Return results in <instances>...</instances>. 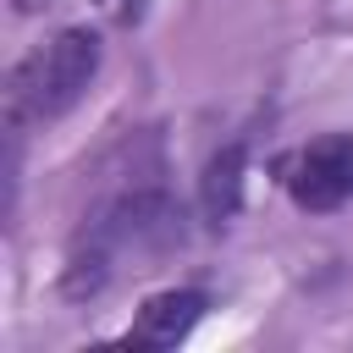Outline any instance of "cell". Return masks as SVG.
<instances>
[{
	"label": "cell",
	"mask_w": 353,
	"mask_h": 353,
	"mask_svg": "<svg viewBox=\"0 0 353 353\" xmlns=\"http://www.w3.org/2000/svg\"><path fill=\"white\" fill-rule=\"evenodd\" d=\"M99 72V33L88 28H61L50 44H39L17 72H11V88H6V110H11V127L22 121H50L61 110H72L83 99V88L94 83Z\"/></svg>",
	"instance_id": "cell-1"
},
{
	"label": "cell",
	"mask_w": 353,
	"mask_h": 353,
	"mask_svg": "<svg viewBox=\"0 0 353 353\" xmlns=\"http://www.w3.org/2000/svg\"><path fill=\"white\" fill-rule=\"evenodd\" d=\"M287 193L303 210H336L353 199V132H331L287 160Z\"/></svg>",
	"instance_id": "cell-2"
},
{
	"label": "cell",
	"mask_w": 353,
	"mask_h": 353,
	"mask_svg": "<svg viewBox=\"0 0 353 353\" xmlns=\"http://www.w3.org/2000/svg\"><path fill=\"white\" fill-rule=\"evenodd\" d=\"M204 309H210V298L199 292V287H171V292H154L143 309H138V320L127 325V347H176L199 320H204Z\"/></svg>",
	"instance_id": "cell-3"
},
{
	"label": "cell",
	"mask_w": 353,
	"mask_h": 353,
	"mask_svg": "<svg viewBox=\"0 0 353 353\" xmlns=\"http://www.w3.org/2000/svg\"><path fill=\"white\" fill-rule=\"evenodd\" d=\"M243 171H248V149L243 143H226L210 154L204 176H199V210H204V226H232V215L243 210Z\"/></svg>",
	"instance_id": "cell-4"
},
{
	"label": "cell",
	"mask_w": 353,
	"mask_h": 353,
	"mask_svg": "<svg viewBox=\"0 0 353 353\" xmlns=\"http://www.w3.org/2000/svg\"><path fill=\"white\" fill-rule=\"evenodd\" d=\"M105 11H110L121 28H138V22H143V11H149V0H105Z\"/></svg>",
	"instance_id": "cell-5"
}]
</instances>
